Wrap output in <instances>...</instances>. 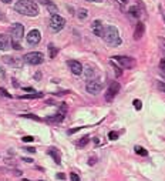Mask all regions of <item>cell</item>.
I'll return each instance as SVG.
<instances>
[{
  "mask_svg": "<svg viewBox=\"0 0 165 181\" xmlns=\"http://www.w3.org/2000/svg\"><path fill=\"white\" fill-rule=\"evenodd\" d=\"M43 6H46V9L49 10L51 15H57L58 13V7L54 4V3H51V1H49V0H38Z\"/></svg>",
  "mask_w": 165,
  "mask_h": 181,
  "instance_id": "obj_16",
  "label": "cell"
},
{
  "mask_svg": "<svg viewBox=\"0 0 165 181\" xmlns=\"http://www.w3.org/2000/svg\"><path fill=\"white\" fill-rule=\"evenodd\" d=\"M108 138H110V140H117V138H118V133L117 131H110Z\"/></svg>",
  "mask_w": 165,
  "mask_h": 181,
  "instance_id": "obj_28",
  "label": "cell"
},
{
  "mask_svg": "<svg viewBox=\"0 0 165 181\" xmlns=\"http://www.w3.org/2000/svg\"><path fill=\"white\" fill-rule=\"evenodd\" d=\"M132 104H134L135 110H141V108H142V103H141V100H134Z\"/></svg>",
  "mask_w": 165,
  "mask_h": 181,
  "instance_id": "obj_26",
  "label": "cell"
},
{
  "mask_svg": "<svg viewBox=\"0 0 165 181\" xmlns=\"http://www.w3.org/2000/svg\"><path fill=\"white\" fill-rule=\"evenodd\" d=\"M1 60L6 63V64H9V66L12 67H17V68H20V67H23V59H19V57H12V56H3L1 57Z\"/></svg>",
  "mask_w": 165,
  "mask_h": 181,
  "instance_id": "obj_10",
  "label": "cell"
},
{
  "mask_svg": "<svg viewBox=\"0 0 165 181\" xmlns=\"http://www.w3.org/2000/svg\"><path fill=\"white\" fill-rule=\"evenodd\" d=\"M87 1H93V3H98V1H102V0H87Z\"/></svg>",
  "mask_w": 165,
  "mask_h": 181,
  "instance_id": "obj_42",
  "label": "cell"
},
{
  "mask_svg": "<svg viewBox=\"0 0 165 181\" xmlns=\"http://www.w3.org/2000/svg\"><path fill=\"white\" fill-rule=\"evenodd\" d=\"M26 40H27V43H29L30 46H36V44H38L40 40H41V33H40L37 29H34V30H32L30 33L26 36Z\"/></svg>",
  "mask_w": 165,
  "mask_h": 181,
  "instance_id": "obj_9",
  "label": "cell"
},
{
  "mask_svg": "<svg viewBox=\"0 0 165 181\" xmlns=\"http://www.w3.org/2000/svg\"><path fill=\"white\" fill-rule=\"evenodd\" d=\"M81 128H84V127H76V128H71V130H68V134H74V133L80 131Z\"/></svg>",
  "mask_w": 165,
  "mask_h": 181,
  "instance_id": "obj_33",
  "label": "cell"
},
{
  "mask_svg": "<svg viewBox=\"0 0 165 181\" xmlns=\"http://www.w3.org/2000/svg\"><path fill=\"white\" fill-rule=\"evenodd\" d=\"M24 90H26V91H34V90H33V88H32V87H26Z\"/></svg>",
  "mask_w": 165,
  "mask_h": 181,
  "instance_id": "obj_41",
  "label": "cell"
},
{
  "mask_svg": "<svg viewBox=\"0 0 165 181\" xmlns=\"http://www.w3.org/2000/svg\"><path fill=\"white\" fill-rule=\"evenodd\" d=\"M12 47H13L14 50H21L20 41H19V40H14V39H12Z\"/></svg>",
  "mask_w": 165,
  "mask_h": 181,
  "instance_id": "obj_25",
  "label": "cell"
},
{
  "mask_svg": "<svg viewBox=\"0 0 165 181\" xmlns=\"http://www.w3.org/2000/svg\"><path fill=\"white\" fill-rule=\"evenodd\" d=\"M0 96H3V97H7V99H12L13 96L7 91V90H4V88H0Z\"/></svg>",
  "mask_w": 165,
  "mask_h": 181,
  "instance_id": "obj_27",
  "label": "cell"
},
{
  "mask_svg": "<svg viewBox=\"0 0 165 181\" xmlns=\"http://www.w3.org/2000/svg\"><path fill=\"white\" fill-rule=\"evenodd\" d=\"M91 30H93V33L96 34V36L102 37V36H104V32H105V27H104V24H102L100 20H94L93 24H91Z\"/></svg>",
  "mask_w": 165,
  "mask_h": 181,
  "instance_id": "obj_12",
  "label": "cell"
},
{
  "mask_svg": "<svg viewBox=\"0 0 165 181\" xmlns=\"http://www.w3.org/2000/svg\"><path fill=\"white\" fill-rule=\"evenodd\" d=\"M21 161H24V163H33V160H32V158H24V157L21 158Z\"/></svg>",
  "mask_w": 165,
  "mask_h": 181,
  "instance_id": "obj_38",
  "label": "cell"
},
{
  "mask_svg": "<svg viewBox=\"0 0 165 181\" xmlns=\"http://www.w3.org/2000/svg\"><path fill=\"white\" fill-rule=\"evenodd\" d=\"M134 150H135V153H137L138 155H142V157H147V155H148V151L144 147H141V146H135Z\"/></svg>",
  "mask_w": 165,
  "mask_h": 181,
  "instance_id": "obj_20",
  "label": "cell"
},
{
  "mask_svg": "<svg viewBox=\"0 0 165 181\" xmlns=\"http://www.w3.org/2000/svg\"><path fill=\"white\" fill-rule=\"evenodd\" d=\"M88 16V13H87V10L85 9H80L78 12H77V17L80 19V20H85Z\"/></svg>",
  "mask_w": 165,
  "mask_h": 181,
  "instance_id": "obj_21",
  "label": "cell"
},
{
  "mask_svg": "<svg viewBox=\"0 0 165 181\" xmlns=\"http://www.w3.org/2000/svg\"><path fill=\"white\" fill-rule=\"evenodd\" d=\"M10 33H12V39L20 41L24 36V26L20 23H14L13 26H10Z\"/></svg>",
  "mask_w": 165,
  "mask_h": 181,
  "instance_id": "obj_6",
  "label": "cell"
},
{
  "mask_svg": "<svg viewBox=\"0 0 165 181\" xmlns=\"http://www.w3.org/2000/svg\"><path fill=\"white\" fill-rule=\"evenodd\" d=\"M121 1H127V0H121Z\"/></svg>",
  "mask_w": 165,
  "mask_h": 181,
  "instance_id": "obj_45",
  "label": "cell"
},
{
  "mask_svg": "<svg viewBox=\"0 0 165 181\" xmlns=\"http://www.w3.org/2000/svg\"><path fill=\"white\" fill-rule=\"evenodd\" d=\"M128 15L132 17V19H140L141 17V10L138 9V6H132L128 9Z\"/></svg>",
  "mask_w": 165,
  "mask_h": 181,
  "instance_id": "obj_18",
  "label": "cell"
},
{
  "mask_svg": "<svg viewBox=\"0 0 165 181\" xmlns=\"http://www.w3.org/2000/svg\"><path fill=\"white\" fill-rule=\"evenodd\" d=\"M145 33V24L142 21H138L137 26H135V30H134V39L135 40H140Z\"/></svg>",
  "mask_w": 165,
  "mask_h": 181,
  "instance_id": "obj_14",
  "label": "cell"
},
{
  "mask_svg": "<svg viewBox=\"0 0 165 181\" xmlns=\"http://www.w3.org/2000/svg\"><path fill=\"white\" fill-rule=\"evenodd\" d=\"M1 1H3V3H12L13 0H1Z\"/></svg>",
  "mask_w": 165,
  "mask_h": 181,
  "instance_id": "obj_43",
  "label": "cell"
},
{
  "mask_svg": "<svg viewBox=\"0 0 165 181\" xmlns=\"http://www.w3.org/2000/svg\"><path fill=\"white\" fill-rule=\"evenodd\" d=\"M160 74L164 77V80H165V66H161V70H160Z\"/></svg>",
  "mask_w": 165,
  "mask_h": 181,
  "instance_id": "obj_36",
  "label": "cell"
},
{
  "mask_svg": "<svg viewBox=\"0 0 165 181\" xmlns=\"http://www.w3.org/2000/svg\"><path fill=\"white\" fill-rule=\"evenodd\" d=\"M104 40L107 44L116 47V46H120L121 44V37H120V33L117 30V27L114 26H107L105 27V32H104Z\"/></svg>",
  "mask_w": 165,
  "mask_h": 181,
  "instance_id": "obj_2",
  "label": "cell"
},
{
  "mask_svg": "<svg viewBox=\"0 0 165 181\" xmlns=\"http://www.w3.org/2000/svg\"><path fill=\"white\" fill-rule=\"evenodd\" d=\"M120 88H121L120 83H118V82H113L111 84H110V87L107 88V93H105V100H107V101H113L114 97L118 94Z\"/></svg>",
  "mask_w": 165,
  "mask_h": 181,
  "instance_id": "obj_8",
  "label": "cell"
},
{
  "mask_svg": "<svg viewBox=\"0 0 165 181\" xmlns=\"http://www.w3.org/2000/svg\"><path fill=\"white\" fill-rule=\"evenodd\" d=\"M161 66H165V59H162V61H161Z\"/></svg>",
  "mask_w": 165,
  "mask_h": 181,
  "instance_id": "obj_44",
  "label": "cell"
},
{
  "mask_svg": "<svg viewBox=\"0 0 165 181\" xmlns=\"http://www.w3.org/2000/svg\"><path fill=\"white\" fill-rule=\"evenodd\" d=\"M12 47V39H9L7 34H0V50L6 51Z\"/></svg>",
  "mask_w": 165,
  "mask_h": 181,
  "instance_id": "obj_13",
  "label": "cell"
},
{
  "mask_svg": "<svg viewBox=\"0 0 165 181\" xmlns=\"http://www.w3.org/2000/svg\"><path fill=\"white\" fill-rule=\"evenodd\" d=\"M96 161H97V158H94V157H91V158L88 160V164H90V165H93V164H96Z\"/></svg>",
  "mask_w": 165,
  "mask_h": 181,
  "instance_id": "obj_37",
  "label": "cell"
},
{
  "mask_svg": "<svg viewBox=\"0 0 165 181\" xmlns=\"http://www.w3.org/2000/svg\"><path fill=\"white\" fill-rule=\"evenodd\" d=\"M49 51H50V59H54V57L57 56V53H58V49H57V47H54L53 44H50V46H49Z\"/></svg>",
  "mask_w": 165,
  "mask_h": 181,
  "instance_id": "obj_22",
  "label": "cell"
},
{
  "mask_svg": "<svg viewBox=\"0 0 165 181\" xmlns=\"http://www.w3.org/2000/svg\"><path fill=\"white\" fill-rule=\"evenodd\" d=\"M64 120V113H57V114H53V115H49V117H46V121L50 123V124H58V123H61Z\"/></svg>",
  "mask_w": 165,
  "mask_h": 181,
  "instance_id": "obj_15",
  "label": "cell"
},
{
  "mask_svg": "<svg viewBox=\"0 0 165 181\" xmlns=\"http://www.w3.org/2000/svg\"><path fill=\"white\" fill-rule=\"evenodd\" d=\"M47 154L53 157V160H54L56 164H60V163H61V160H60V154H58V151H57L56 148H53V147L49 148V150H47Z\"/></svg>",
  "mask_w": 165,
  "mask_h": 181,
  "instance_id": "obj_17",
  "label": "cell"
},
{
  "mask_svg": "<svg viewBox=\"0 0 165 181\" xmlns=\"http://www.w3.org/2000/svg\"><path fill=\"white\" fill-rule=\"evenodd\" d=\"M157 87H158V90H161L162 93H165V83L164 82H158L157 83Z\"/></svg>",
  "mask_w": 165,
  "mask_h": 181,
  "instance_id": "obj_29",
  "label": "cell"
},
{
  "mask_svg": "<svg viewBox=\"0 0 165 181\" xmlns=\"http://www.w3.org/2000/svg\"><path fill=\"white\" fill-rule=\"evenodd\" d=\"M49 24H50V29L53 32H60V30L64 29L66 20H64V17H61L60 15H51Z\"/></svg>",
  "mask_w": 165,
  "mask_h": 181,
  "instance_id": "obj_4",
  "label": "cell"
},
{
  "mask_svg": "<svg viewBox=\"0 0 165 181\" xmlns=\"http://www.w3.org/2000/svg\"><path fill=\"white\" fill-rule=\"evenodd\" d=\"M88 141H90V137H88V135H84L81 140L77 143V146H78V147H84V146H87V144H88Z\"/></svg>",
  "mask_w": 165,
  "mask_h": 181,
  "instance_id": "obj_24",
  "label": "cell"
},
{
  "mask_svg": "<svg viewBox=\"0 0 165 181\" xmlns=\"http://www.w3.org/2000/svg\"><path fill=\"white\" fill-rule=\"evenodd\" d=\"M41 97H44L43 93H36V91H33L32 94H24V96H20L19 99L24 100V99H41Z\"/></svg>",
  "mask_w": 165,
  "mask_h": 181,
  "instance_id": "obj_19",
  "label": "cell"
},
{
  "mask_svg": "<svg viewBox=\"0 0 165 181\" xmlns=\"http://www.w3.org/2000/svg\"><path fill=\"white\" fill-rule=\"evenodd\" d=\"M164 20H165V16H164Z\"/></svg>",
  "mask_w": 165,
  "mask_h": 181,
  "instance_id": "obj_46",
  "label": "cell"
},
{
  "mask_svg": "<svg viewBox=\"0 0 165 181\" xmlns=\"http://www.w3.org/2000/svg\"><path fill=\"white\" fill-rule=\"evenodd\" d=\"M23 117L32 118V120H36V121H40V117H37V115H34V114H23Z\"/></svg>",
  "mask_w": 165,
  "mask_h": 181,
  "instance_id": "obj_30",
  "label": "cell"
},
{
  "mask_svg": "<svg viewBox=\"0 0 165 181\" xmlns=\"http://www.w3.org/2000/svg\"><path fill=\"white\" fill-rule=\"evenodd\" d=\"M111 60L116 61L118 66L124 67V68H132L135 66V60L132 57H127V56H114Z\"/></svg>",
  "mask_w": 165,
  "mask_h": 181,
  "instance_id": "obj_5",
  "label": "cell"
},
{
  "mask_svg": "<svg viewBox=\"0 0 165 181\" xmlns=\"http://www.w3.org/2000/svg\"><path fill=\"white\" fill-rule=\"evenodd\" d=\"M67 66L70 67L71 73L76 74V76H80L82 73V64L80 61H77V60H68V61H67Z\"/></svg>",
  "mask_w": 165,
  "mask_h": 181,
  "instance_id": "obj_11",
  "label": "cell"
},
{
  "mask_svg": "<svg viewBox=\"0 0 165 181\" xmlns=\"http://www.w3.org/2000/svg\"><path fill=\"white\" fill-rule=\"evenodd\" d=\"M24 150H27L29 153H36V148H33V147H27V148H24Z\"/></svg>",
  "mask_w": 165,
  "mask_h": 181,
  "instance_id": "obj_39",
  "label": "cell"
},
{
  "mask_svg": "<svg viewBox=\"0 0 165 181\" xmlns=\"http://www.w3.org/2000/svg\"><path fill=\"white\" fill-rule=\"evenodd\" d=\"M23 60H24V63H27V64L37 66V64H41V63L44 61V56H43V53H40V51H32V53L24 54Z\"/></svg>",
  "mask_w": 165,
  "mask_h": 181,
  "instance_id": "obj_3",
  "label": "cell"
},
{
  "mask_svg": "<svg viewBox=\"0 0 165 181\" xmlns=\"http://www.w3.org/2000/svg\"><path fill=\"white\" fill-rule=\"evenodd\" d=\"M56 178H57V180H66V175H64L63 173H60V174L56 175Z\"/></svg>",
  "mask_w": 165,
  "mask_h": 181,
  "instance_id": "obj_35",
  "label": "cell"
},
{
  "mask_svg": "<svg viewBox=\"0 0 165 181\" xmlns=\"http://www.w3.org/2000/svg\"><path fill=\"white\" fill-rule=\"evenodd\" d=\"M14 10L20 15L30 17H34L38 15V6L34 3L33 0H19L14 4Z\"/></svg>",
  "mask_w": 165,
  "mask_h": 181,
  "instance_id": "obj_1",
  "label": "cell"
},
{
  "mask_svg": "<svg viewBox=\"0 0 165 181\" xmlns=\"http://www.w3.org/2000/svg\"><path fill=\"white\" fill-rule=\"evenodd\" d=\"M160 46H161V50L165 53V39H160Z\"/></svg>",
  "mask_w": 165,
  "mask_h": 181,
  "instance_id": "obj_34",
  "label": "cell"
},
{
  "mask_svg": "<svg viewBox=\"0 0 165 181\" xmlns=\"http://www.w3.org/2000/svg\"><path fill=\"white\" fill-rule=\"evenodd\" d=\"M85 90L90 94H98L102 90V83L98 82V80H88L87 84H85Z\"/></svg>",
  "mask_w": 165,
  "mask_h": 181,
  "instance_id": "obj_7",
  "label": "cell"
},
{
  "mask_svg": "<svg viewBox=\"0 0 165 181\" xmlns=\"http://www.w3.org/2000/svg\"><path fill=\"white\" fill-rule=\"evenodd\" d=\"M84 74H85V77H87L88 80H91V76H96V71H94V68L87 67V70L84 71Z\"/></svg>",
  "mask_w": 165,
  "mask_h": 181,
  "instance_id": "obj_23",
  "label": "cell"
},
{
  "mask_svg": "<svg viewBox=\"0 0 165 181\" xmlns=\"http://www.w3.org/2000/svg\"><path fill=\"white\" fill-rule=\"evenodd\" d=\"M70 178H71L73 181H78V180H80V177H78L76 173H71V174H70Z\"/></svg>",
  "mask_w": 165,
  "mask_h": 181,
  "instance_id": "obj_32",
  "label": "cell"
},
{
  "mask_svg": "<svg viewBox=\"0 0 165 181\" xmlns=\"http://www.w3.org/2000/svg\"><path fill=\"white\" fill-rule=\"evenodd\" d=\"M0 20H6V16H4L1 12H0Z\"/></svg>",
  "mask_w": 165,
  "mask_h": 181,
  "instance_id": "obj_40",
  "label": "cell"
},
{
  "mask_svg": "<svg viewBox=\"0 0 165 181\" xmlns=\"http://www.w3.org/2000/svg\"><path fill=\"white\" fill-rule=\"evenodd\" d=\"M21 140H23L24 143H32V141H33L34 138H33V137H32V135H24V137H23Z\"/></svg>",
  "mask_w": 165,
  "mask_h": 181,
  "instance_id": "obj_31",
  "label": "cell"
}]
</instances>
